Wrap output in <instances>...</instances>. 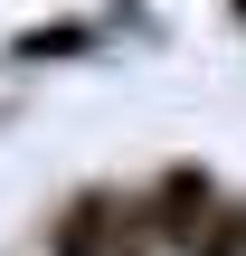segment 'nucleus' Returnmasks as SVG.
Listing matches in <instances>:
<instances>
[{"instance_id":"nucleus-2","label":"nucleus","mask_w":246,"mask_h":256,"mask_svg":"<svg viewBox=\"0 0 246 256\" xmlns=\"http://www.w3.org/2000/svg\"><path fill=\"white\" fill-rule=\"evenodd\" d=\"M123 209H133V200H114V190H76V200L57 209V228H47V256H114Z\"/></svg>"},{"instance_id":"nucleus-1","label":"nucleus","mask_w":246,"mask_h":256,"mask_svg":"<svg viewBox=\"0 0 246 256\" xmlns=\"http://www.w3.org/2000/svg\"><path fill=\"white\" fill-rule=\"evenodd\" d=\"M218 209H228V200H218V180H209L199 162H171V171L142 190V218H152V238H161V247H180V256L209 238V218H218Z\"/></svg>"},{"instance_id":"nucleus-4","label":"nucleus","mask_w":246,"mask_h":256,"mask_svg":"<svg viewBox=\"0 0 246 256\" xmlns=\"http://www.w3.org/2000/svg\"><path fill=\"white\" fill-rule=\"evenodd\" d=\"M161 247V238H152V218H142V200H133V209H123V238H114V256H152Z\"/></svg>"},{"instance_id":"nucleus-3","label":"nucleus","mask_w":246,"mask_h":256,"mask_svg":"<svg viewBox=\"0 0 246 256\" xmlns=\"http://www.w3.org/2000/svg\"><path fill=\"white\" fill-rule=\"evenodd\" d=\"M190 256H246V200H237V209H218V218H209V238H199Z\"/></svg>"}]
</instances>
